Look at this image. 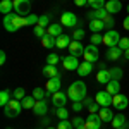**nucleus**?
I'll use <instances>...</instances> for the list:
<instances>
[{
    "label": "nucleus",
    "instance_id": "obj_1",
    "mask_svg": "<svg viewBox=\"0 0 129 129\" xmlns=\"http://www.w3.org/2000/svg\"><path fill=\"white\" fill-rule=\"evenodd\" d=\"M86 84L83 81H74L72 84L67 89V96H69L71 102H83L86 98Z\"/></svg>",
    "mask_w": 129,
    "mask_h": 129
},
{
    "label": "nucleus",
    "instance_id": "obj_2",
    "mask_svg": "<svg viewBox=\"0 0 129 129\" xmlns=\"http://www.w3.org/2000/svg\"><path fill=\"white\" fill-rule=\"evenodd\" d=\"M21 112H22V105H21V102L19 100H16V98H12L4 107V114L7 115V117H17Z\"/></svg>",
    "mask_w": 129,
    "mask_h": 129
},
{
    "label": "nucleus",
    "instance_id": "obj_3",
    "mask_svg": "<svg viewBox=\"0 0 129 129\" xmlns=\"http://www.w3.org/2000/svg\"><path fill=\"white\" fill-rule=\"evenodd\" d=\"M29 10H31V0H14V12L17 16L26 17L31 14Z\"/></svg>",
    "mask_w": 129,
    "mask_h": 129
},
{
    "label": "nucleus",
    "instance_id": "obj_4",
    "mask_svg": "<svg viewBox=\"0 0 129 129\" xmlns=\"http://www.w3.org/2000/svg\"><path fill=\"white\" fill-rule=\"evenodd\" d=\"M120 38H122V36H120L115 29H109L103 35V45H105L107 48H110V47H119Z\"/></svg>",
    "mask_w": 129,
    "mask_h": 129
},
{
    "label": "nucleus",
    "instance_id": "obj_5",
    "mask_svg": "<svg viewBox=\"0 0 129 129\" xmlns=\"http://www.w3.org/2000/svg\"><path fill=\"white\" fill-rule=\"evenodd\" d=\"M84 60L86 62H91V64H95V62H98V59H100V52H98V48H96V45H88L86 48H84Z\"/></svg>",
    "mask_w": 129,
    "mask_h": 129
},
{
    "label": "nucleus",
    "instance_id": "obj_6",
    "mask_svg": "<svg viewBox=\"0 0 129 129\" xmlns=\"http://www.w3.org/2000/svg\"><path fill=\"white\" fill-rule=\"evenodd\" d=\"M112 105L119 110V112H122V110L129 109V100H127V96H126V95L117 93V95H114V98H112Z\"/></svg>",
    "mask_w": 129,
    "mask_h": 129
},
{
    "label": "nucleus",
    "instance_id": "obj_7",
    "mask_svg": "<svg viewBox=\"0 0 129 129\" xmlns=\"http://www.w3.org/2000/svg\"><path fill=\"white\" fill-rule=\"evenodd\" d=\"M60 24L66 28H76L78 26V16L74 12H64L60 17Z\"/></svg>",
    "mask_w": 129,
    "mask_h": 129
},
{
    "label": "nucleus",
    "instance_id": "obj_8",
    "mask_svg": "<svg viewBox=\"0 0 129 129\" xmlns=\"http://www.w3.org/2000/svg\"><path fill=\"white\" fill-rule=\"evenodd\" d=\"M112 95L107 93V91H96V95H95V102L98 103L100 107H110L112 105Z\"/></svg>",
    "mask_w": 129,
    "mask_h": 129
},
{
    "label": "nucleus",
    "instance_id": "obj_9",
    "mask_svg": "<svg viewBox=\"0 0 129 129\" xmlns=\"http://www.w3.org/2000/svg\"><path fill=\"white\" fill-rule=\"evenodd\" d=\"M47 112H48V102L47 100H36V103L33 107V114L36 117H43V115H47Z\"/></svg>",
    "mask_w": 129,
    "mask_h": 129
},
{
    "label": "nucleus",
    "instance_id": "obj_10",
    "mask_svg": "<svg viewBox=\"0 0 129 129\" xmlns=\"http://www.w3.org/2000/svg\"><path fill=\"white\" fill-rule=\"evenodd\" d=\"M84 124H86V129H100L103 122H102L98 114H89L88 117L84 119Z\"/></svg>",
    "mask_w": 129,
    "mask_h": 129
},
{
    "label": "nucleus",
    "instance_id": "obj_11",
    "mask_svg": "<svg viewBox=\"0 0 129 129\" xmlns=\"http://www.w3.org/2000/svg\"><path fill=\"white\" fill-rule=\"evenodd\" d=\"M62 64H64V69L66 71H78L79 67V59L78 57H74V55H67V57H64L62 59Z\"/></svg>",
    "mask_w": 129,
    "mask_h": 129
},
{
    "label": "nucleus",
    "instance_id": "obj_12",
    "mask_svg": "<svg viewBox=\"0 0 129 129\" xmlns=\"http://www.w3.org/2000/svg\"><path fill=\"white\" fill-rule=\"evenodd\" d=\"M84 48L86 47H83V43L78 40H72L69 45V55H74V57H81V55H84Z\"/></svg>",
    "mask_w": 129,
    "mask_h": 129
},
{
    "label": "nucleus",
    "instance_id": "obj_13",
    "mask_svg": "<svg viewBox=\"0 0 129 129\" xmlns=\"http://www.w3.org/2000/svg\"><path fill=\"white\" fill-rule=\"evenodd\" d=\"M16 17H17L16 12H10L7 16H4V29L9 31V33H16V31H17V28L14 26V19H16Z\"/></svg>",
    "mask_w": 129,
    "mask_h": 129
},
{
    "label": "nucleus",
    "instance_id": "obj_14",
    "mask_svg": "<svg viewBox=\"0 0 129 129\" xmlns=\"http://www.w3.org/2000/svg\"><path fill=\"white\" fill-rule=\"evenodd\" d=\"M120 57H124V50L120 48V47H110V48H107V60L115 62Z\"/></svg>",
    "mask_w": 129,
    "mask_h": 129
},
{
    "label": "nucleus",
    "instance_id": "obj_15",
    "mask_svg": "<svg viewBox=\"0 0 129 129\" xmlns=\"http://www.w3.org/2000/svg\"><path fill=\"white\" fill-rule=\"evenodd\" d=\"M67 100H69V96H67L66 93H62V91H57V93L52 95V103H53V107H66Z\"/></svg>",
    "mask_w": 129,
    "mask_h": 129
},
{
    "label": "nucleus",
    "instance_id": "obj_16",
    "mask_svg": "<svg viewBox=\"0 0 129 129\" xmlns=\"http://www.w3.org/2000/svg\"><path fill=\"white\" fill-rule=\"evenodd\" d=\"M105 9H107V12H109L110 16H112V14H117V12L122 10V2H120V0H107Z\"/></svg>",
    "mask_w": 129,
    "mask_h": 129
},
{
    "label": "nucleus",
    "instance_id": "obj_17",
    "mask_svg": "<svg viewBox=\"0 0 129 129\" xmlns=\"http://www.w3.org/2000/svg\"><path fill=\"white\" fill-rule=\"evenodd\" d=\"M60 86H62V81H60V78H52V79L47 81V86H45V89H47V91H50V93L53 95V93L60 91Z\"/></svg>",
    "mask_w": 129,
    "mask_h": 129
},
{
    "label": "nucleus",
    "instance_id": "obj_18",
    "mask_svg": "<svg viewBox=\"0 0 129 129\" xmlns=\"http://www.w3.org/2000/svg\"><path fill=\"white\" fill-rule=\"evenodd\" d=\"M93 67H95V66H93L91 62H86V60H84V62H81V64H79V67H78V71H76V72L79 74L81 78H86V76H89V74H91Z\"/></svg>",
    "mask_w": 129,
    "mask_h": 129
},
{
    "label": "nucleus",
    "instance_id": "obj_19",
    "mask_svg": "<svg viewBox=\"0 0 129 129\" xmlns=\"http://www.w3.org/2000/svg\"><path fill=\"white\" fill-rule=\"evenodd\" d=\"M109 16H110V14L107 12L105 7H103V9H96V10H89V12H88L89 19H102V21H105Z\"/></svg>",
    "mask_w": 129,
    "mask_h": 129
},
{
    "label": "nucleus",
    "instance_id": "obj_20",
    "mask_svg": "<svg viewBox=\"0 0 129 129\" xmlns=\"http://www.w3.org/2000/svg\"><path fill=\"white\" fill-rule=\"evenodd\" d=\"M114 127H129V122L127 119H126V115L120 112V114H117V115H114V120L110 122Z\"/></svg>",
    "mask_w": 129,
    "mask_h": 129
},
{
    "label": "nucleus",
    "instance_id": "obj_21",
    "mask_svg": "<svg viewBox=\"0 0 129 129\" xmlns=\"http://www.w3.org/2000/svg\"><path fill=\"white\" fill-rule=\"evenodd\" d=\"M105 86H107V89H105V91H107V93H110L112 96H114V95H117V93H120V81L119 79H110Z\"/></svg>",
    "mask_w": 129,
    "mask_h": 129
},
{
    "label": "nucleus",
    "instance_id": "obj_22",
    "mask_svg": "<svg viewBox=\"0 0 129 129\" xmlns=\"http://www.w3.org/2000/svg\"><path fill=\"white\" fill-rule=\"evenodd\" d=\"M98 115H100V119H102V122H105V124H109V122L114 120V114H112L110 107H102Z\"/></svg>",
    "mask_w": 129,
    "mask_h": 129
},
{
    "label": "nucleus",
    "instance_id": "obj_23",
    "mask_svg": "<svg viewBox=\"0 0 129 129\" xmlns=\"http://www.w3.org/2000/svg\"><path fill=\"white\" fill-rule=\"evenodd\" d=\"M43 76H47L48 79H52V78H60V72H59V69H57V66H45L43 67Z\"/></svg>",
    "mask_w": 129,
    "mask_h": 129
},
{
    "label": "nucleus",
    "instance_id": "obj_24",
    "mask_svg": "<svg viewBox=\"0 0 129 129\" xmlns=\"http://www.w3.org/2000/svg\"><path fill=\"white\" fill-rule=\"evenodd\" d=\"M40 41H41V45H43L45 48H50V50H52L53 47H57V38H55V36H52V35H48V33H47V35H45Z\"/></svg>",
    "mask_w": 129,
    "mask_h": 129
},
{
    "label": "nucleus",
    "instance_id": "obj_25",
    "mask_svg": "<svg viewBox=\"0 0 129 129\" xmlns=\"http://www.w3.org/2000/svg\"><path fill=\"white\" fill-rule=\"evenodd\" d=\"M89 29L91 33H100L102 29H105V22L102 19H89Z\"/></svg>",
    "mask_w": 129,
    "mask_h": 129
},
{
    "label": "nucleus",
    "instance_id": "obj_26",
    "mask_svg": "<svg viewBox=\"0 0 129 129\" xmlns=\"http://www.w3.org/2000/svg\"><path fill=\"white\" fill-rule=\"evenodd\" d=\"M62 28H64V26H62L60 22H52L48 28H47V33L57 38V36H60V35H64V33H62Z\"/></svg>",
    "mask_w": 129,
    "mask_h": 129
},
{
    "label": "nucleus",
    "instance_id": "obj_27",
    "mask_svg": "<svg viewBox=\"0 0 129 129\" xmlns=\"http://www.w3.org/2000/svg\"><path fill=\"white\" fill-rule=\"evenodd\" d=\"M0 12H2L4 16L14 12V0H2V2H0Z\"/></svg>",
    "mask_w": 129,
    "mask_h": 129
},
{
    "label": "nucleus",
    "instance_id": "obj_28",
    "mask_svg": "<svg viewBox=\"0 0 129 129\" xmlns=\"http://www.w3.org/2000/svg\"><path fill=\"white\" fill-rule=\"evenodd\" d=\"M71 38H72V36H67V35H60V36H57V48H60V50L69 48L71 41H72Z\"/></svg>",
    "mask_w": 129,
    "mask_h": 129
},
{
    "label": "nucleus",
    "instance_id": "obj_29",
    "mask_svg": "<svg viewBox=\"0 0 129 129\" xmlns=\"http://www.w3.org/2000/svg\"><path fill=\"white\" fill-rule=\"evenodd\" d=\"M110 79H112V76H110L109 69H103V71H98L96 72V81H98L100 84H107Z\"/></svg>",
    "mask_w": 129,
    "mask_h": 129
},
{
    "label": "nucleus",
    "instance_id": "obj_30",
    "mask_svg": "<svg viewBox=\"0 0 129 129\" xmlns=\"http://www.w3.org/2000/svg\"><path fill=\"white\" fill-rule=\"evenodd\" d=\"M52 114H55L59 120H67L69 119V110L66 109V107H55V109L52 110Z\"/></svg>",
    "mask_w": 129,
    "mask_h": 129
},
{
    "label": "nucleus",
    "instance_id": "obj_31",
    "mask_svg": "<svg viewBox=\"0 0 129 129\" xmlns=\"http://www.w3.org/2000/svg\"><path fill=\"white\" fill-rule=\"evenodd\" d=\"M35 103H36V98H35L33 95H31V96H28V95H26L24 98L21 100V105H22V109H24V110H29V109L33 110Z\"/></svg>",
    "mask_w": 129,
    "mask_h": 129
},
{
    "label": "nucleus",
    "instance_id": "obj_32",
    "mask_svg": "<svg viewBox=\"0 0 129 129\" xmlns=\"http://www.w3.org/2000/svg\"><path fill=\"white\" fill-rule=\"evenodd\" d=\"M33 96L36 100H45L47 96H52V93L47 91V89H43V88H35L33 89Z\"/></svg>",
    "mask_w": 129,
    "mask_h": 129
},
{
    "label": "nucleus",
    "instance_id": "obj_33",
    "mask_svg": "<svg viewBox=\"0 0 129 129\" xmlns=\"http://www.w3.org/2000/svg\"><path fill=\"white\" fill-rule=\"evenodd\" d=\"M10 100H12V98H10V91H9V89H2V91H0V105L5 107Z\"/></svg>",
    "mask_w": 129,
    "mask_h": 129
},
{
    "label": "nucleus",
    "instance_id": "obj_34",
    "mask_svg": "<svg viewBox=\"0 0 129 129\" xmlns=\"http://www.w3.org/2000/svg\"><path fill=\"white\" fill-rule=\"evenodd\" d=\"M105 0H88V5L91 7L93 10H96V9H103L105 7Z\"/></svg>",
    "mask_w": 129,
    "mask_h": 129
},
{
    "label": "nucleus",
    "instance_id": "obj_35",
    "mask_svg": "<svg viewBox=\"0 0 129 129\" xmlns=\"http://www.w3.org/2000/svg\"><path fill=\"white\" fill-rule=\"evenodd\" d=\"M72 122V126H74V129H86V124H84V119L83 117H74V119L71 120Z\"/></svg>",
    "mask_w": 129,
    "mask_h": 129
},
{
    "label": "nucleus",
    "instance_id": "obj_36",
    "mask_svg": "<svg viewBox=\"0 0 129 129\" xmlns=\"http://www.w3.org/2000/svg\"><path fill=\"white\" fill-rule=\"evenodd\" d=\"M50 24H52V22H50V16H48V14L40 16V19H38V26H41V28H45V29H47Z\"/></svg>",
    "mask_w": 129,
    "mask_h": 129
},
{
    "label": "nucleus",
    "instance_id": "obj_37",
    "mask_svg": "<svg viewBox=\"0 0 129 129\" xmlns=\"http://www.w3.org/2000/svg\"><path fill=\"white\" fill-rule=\"evenodd\" d=\"M110 71V76H112V79H119L120 81V78H122V69L120 67H112V69H109Z\"/></svg>",
    "mask_w": 129,
    "mask_h": 129
},
{
    "label": "nucleus",
    "instance_id": "obj_38",
    "mask_svg": "<svg viewBox=\"0 0 129 129\" xmlns=\"http://www.w3.org/2000/svg\"><path fill=\"white\" fill-rule=\"evenodd\" d=\"M59 62H60V57L57 53H50L48 57H47V64H48V66H57Z\"/></svg>",
    "mask_w": 129,
    "mask_h": 129
},
{
    "label": "nucleus",
    "instance_id": "obj_39",
    "mask_svg": "<svg viewBox=\"0 0 129 129\" xmlns=\"http://www.w3.org/2000/svg\"><path fill=\"white\" fill-rule=\"evenodd\" d=\"M24 93H26V91H24V88H16L14 91H12V98H16V100H19V102H21V100L26 96Z\"/></svg>",
    "mask_w": 129,
    "mask_h": 129
},
{
    "label": "nucleus",
    "instance_id": "obj_40",
    "mask_svg": "<svg viewBox=\"0 0 129 129\" xmlns=\"http://www.w3.org/2000/svg\"><path fill=\"white\" fill-rule=\"evenodd\" d=\"M14 26L19 29V28H24V26H28V22H26V17H22V16H17L16 19H14Z\"/></svg>",
    "mask_w": 129,
    "mask_h": 129
},
{
    "label": "nucleus",
    "instance_id": "obj_41",
    "mask_svg": "<svg viewBox=\"0 0 129 129\" xmlns=\"http://www.w3.org/2000/svg\"><path fill=\"white\" fill-rule=\"evenodd\" d=\"M89 40H91V43H93V45H96V47H98L100 43H103V35H100V33H93Z\"/></svg>",
    "mask_w": 129,
    "mask_h": 129
},
{
    "label": "nucleus",
    "instance_id": "obj_42",
    "mask_svg": "<svg viewBox=\"0 0 129 129\" xmlns=\"http://www.w3.org/2000/svg\"><path fill=\"white\" fill-rule=\"evenodd\" d=\"M72 38L78 40V41H81L83 38H84V29H81V28H74V31H72Z\"/></svg>",
    "mask_w": 129,
    "mask_h": 129
},
{
    "label": "nucleus",
    "instance_id": "obj_43",
    "mask_svg": "<svg viewBox=\"0 0 129 129\" xmlns=\"http://www.w3.org/2000/svg\"><path fill=\"white\" fill-rule=\"evenodd\" d=\"M33 33H35V36H36V38H40V40H41V38H43V36L47 35V29L36 24V26H35V29H33Z\"/></svg>",
    "mask_w": 129,
    "mask_h": 129
},
{
    "label": "nucleus",
    "instance_id": "obj_44",
    "mask_svg": "<svg viewBox=\"0 0 129 129\" xmlns=\"http://www.w3.org/2000/svg\"><path fill=\"white\" fill-rule=\"evenodd\" d=\"M57 129H74V126H72V122H71L69 119H67V120H59Z\"/></svg>",
    "mask_w": 129,
    "mask_h": 129
},
{
    "label": "nucleus",
    "instance_id": "obj_45",
    "mask_svg": "<svg viewBox=\"0 0 129 129\" xmlns=\"http://www.w3.org/2000/svg\"><path fill=\"white\" fill-rule=\"evenodd\" d=\"M38 19H40V16H35V14H29V16H26V22H28V26H36L38 24Z\"/></svg>",
    "mask_w": 129,
    "mask_h": 129
},
{
    "label": "nucleus",
    "instance_id": "obj_46",
    "mask_svg": "<svg viewBox=\"0 0 129 129\" xmlns=\"http://www.w3.org/2000/svg\"><path fill=\"white\" fill-rule=\"evenodd\" d=\"M103 22H105V29H107V31H109V29H114V26H115V21H114V17H112V16H109V17L103 21Z\"/></svg>",
    "mask_w": 129,
    "mask_h": 129
},
{
    "label": "nucleus",
    "instance_id": "obj_47",
    "mask_svg": "<svg viewBox=\"0 0 129 129\" xmlns=\"http://www.w3.org/2000/svg\"><path fill=\"white\" fill-rule=\"evenodd\" d=\"M119 47H120L122 50H127V48H129V38H127V36H122V38H120Z\"/></svg>",
    "mask_w": 129,
    "mask_h": 129
},
{
    "label": "nucleus",
    "instance_id": "obj_48",
    "mask_svg": "<svg viewBox=\"0 0 129 129\" xmlns=\"http://www.w3.org/2000/svg\"><path fill=\"white\" fill-rule=\"evenodd\" d=\"M71 109L74 110V112H81V110L84 109V103L83 102H72V107Z\"/></svg>",
    "mask_w": 129,
    "mask_h": 129
},
{
    "label": "nucleus",
    "instance_id": "obj_49",
    "mask_svg": "<svg viewBox=\"0 0 129 129\" xmlns=\"http://www.w3.org/2000/svg\"><path fill=\"white\" fill-rule=\"evenodd\" d=\"M100 109H102V107H100V105L96 103V102H93V103H91V105L88 107L89 114H98V112H100Z\"/></svg>",
    "mask_w": 129,
    "mask_h": 129
},
{
    "label": "nucleus",
    "instance_id": "obj_50",
    "mask_svg": "<svg viewBox=\"0 0 129 129\" xmlns=\"http://www.w3.org/2000/svg\"><path fill=\"white\" fill-rule=\"evenodd\" d=\"M5 62H7V53H5V52H0V64L4 66Z\"/></svg>",
    "mask_w": 129,
    "mask_h": 129
},
{
    "label": "nucleus",
    "instance_id": "obj_51",
    "mask_svg": "<svg viewBox=\"0 0 129 129\" xmlns=\"http://www.w3.org/2000/svg\"><path fill=\"white\" fill-rule=\"evenodd\" d=\"M74 4L78 7H84V5H88V0H74Z\"/></svg>",
    "mask_w": 129,
    "mask_h": 129
},
{
    "label": "nucleus",
    "instance_id": "obj_52",
    "mask_svg": "<svg viewBox=\"0 0 129 129\" xmlns=\"http://www.w3.org/2000/svg\"><path fill=\"white\" fill-rule=\"evenodd\" d=\"M40 122H41V126H48V124H50V117H47V115H43Z\"/></svg>",
    "mask_w": 129,
    "mask_h": 129
},
{
    "label": "nucleus",
    "instance_id": "obj_53",
    "mask_svg": "<svg viewBox=\"0 0 129 129\" xmlns=\"http://www.w3.org/2000/svg\"><path fill=\"white\" fill-rule=\"evenodd\" d=\"M122 26H124V29L129 31V14L126 16V19H124V22H122Z\"/></svg>",
    "mask_w": 129,
    "mask_h": 129
},
{
    "label": "nucleus",
    "instance_id": "obj_54",
    "mask_svg": "<svg viewBox=\"0 0 129 129\" xmlns=\"http://www.w3.org/2000/svg\"><path fill=\"white\" fill-rule=\"evenodd\" d=\"M83 103H84V107H89V105L93 103V98H88V96H86V98L83 100Z\"/></svg>",
    "mask_w": 129,
    "mask_h": 129
},
{
    "label": "nucleus",
    "instance_id": "obj_55",
    "mask_svg": "<svg viewBox=\"0 0 129 129\" xmlns=\"http://www.w3.org/2000/svg\"><path fill=\"white\" fill-rule=\"evenodd\" d=\"M105 66H107L105 62H100V64H98V66H96V67H98V71H103V69H107Z\"/></svg>",
    "mask_w": 129,
    "mask_h": 129
},
{
    "label": "nucleus",
    "instance_id": "obj_56",
    "mask_svg": "<svg viewBox=\"0 0 129 129\" xmlns=\"http://www.w3.org/2000/svg\"><path fill=\"white\" fill-rule=\"evenodd\" d=\"M124 60H129V48L124 50Z\"/></svg>",
    "mask_w": 129,
    "mask_h": 129
},
{
    "label": "nucleus",
    "instance_id": "obj_57",
    "mask_svg": "<svg viewBox=\"0 0 129 129\" xmlns=\"http://www.w3.org/2000/svg\"><path fill=\"white\" fill-rule=\"evenodd\" d=\"M47 129H57V127H53V126H50V127H47Z\"/></svg>",
    "mask_w": 129,
    "mask_h": 129
},
{
    "label": "nucleus",
    "instance_id": "obj_58",
    "mask_svg": "<svg viewBox=\"0 0 129 129\" xmlns=\"http://www.w3.org/2000/svg\"><path fill=\"white\" fill-rule=\"evenodd\" d=\"M114 129H127V127H114Z\"/></svg>",
    "mask_w": 129,
    "mask_h": 129
},
{
    "label": "nucleus",
    "instance_id": "obj_59",
    "mask_svg": "<svg viewBox=\"0 0 129 129\" xmlns=\"http://www.w3.org/2000/svg\"><path fill=\"white\" fill-rule=\"evenodd\" d=\"M127 14H129V5H127Z\"/></svg>",
    "mask_w": 129,
    "mask_h": 129
},
{
    "label": "nucleus",
    "instance_id": "obj_60",
    "mask_svg": "<svg viewBox=\"0 0 129 129\" xmlns=\"http://www.w3.org/2000/svg\"><path fill=\"white\" fill-rule=\"evenodd\" d=\"M120 2H126V0H120Z\"/></svg>",
    "mask_w": 129,
    "mask_h": 129
},
{
    "label": "nucleus",
    "instance_id": "obj_61",
    "mask_svg": "<svg viewBox=\"0 0 129 129\" xmlns=\"http://www.w3.org/2000/svg\"><path fill=\"white\" fill-rule=\"evenodd\" d=\"M38 129H43V127H38Z\"/></svg>",
    "mask_w": 129,
    "mask_h": 129
},
{
    "label": "nucleus",
    "instance_id": "obj_62",
    "mask_svg": "<svg viewBox=\"0 0 129 129\" xmlns=\"http://www.w3.org/2000/svg\"><path fill=\"white\" fill-rule=\"evenodd\" d=\"M9 129H10V127H9Z\"/></svg>",
    "mask_w": 129,
    "mask_h": 129
}]
</instances>
